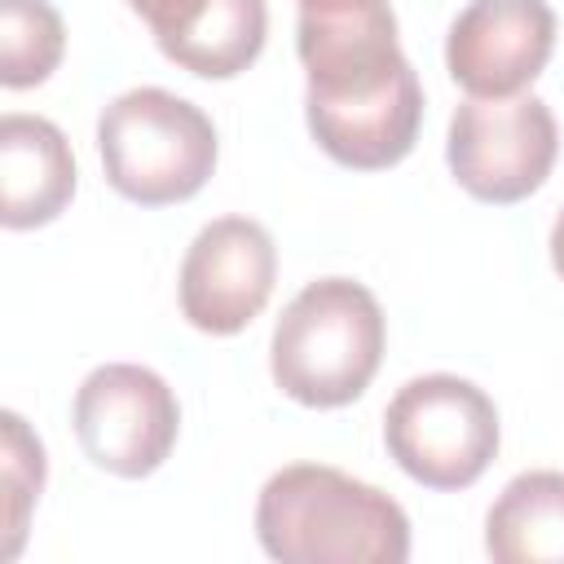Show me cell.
Instances as JSON below:
<instances>
[{"mask_svg": "<svg viewBox=\"0 0 564 564\" xmlns=\"http://www.w3.org/2000/svg\"><path fill=\"white\" fill-rule=\"evenodd\" d=\"M256 538L282 564H401L410 555L401 502L326 463H291L264 480Z\"/></svg>", "mask_w": 564, "mask_h": 564, "instance_id": "obj_1", "label": "cell"}, {"mask_svg": "<svg viewBox=\"0 0 564 564\" xmlns=\"http://www.w3.org/2000/svg\"><path fill=\"white\" fill-rule=\"evenodd\" d=\"M383 361V308L352 278L308 282L278 317L269 344L273 383L308 405L335 410L357 401Z\"/></svg>", "mask_w": 564, "mask_h": 564, "instance_id": "obj_2", "label": "cell"}, {"mask_svg": "<svg viewBox=\"0 0 564 564\" xmlns=\"http://www.w3.org/2000/svg\"><path fill=\"white\" fill-rule=\"evenodd\" d=\"M97 150L106 181L123 198L167 207L207 185L220 145L212 119L194 101L167 88H132L101 110Z\"/></svg>", "mask_w": 564, "mask_h": 564, "instance_id": "obj_3", "label": "cell"}, {"mask_svg": "<svg viewBox=\"0 0 564 564\" xmlns=\"http://www.w3.org/2000/svg\"><path fill=\"white\" fill-rule=\"evenodd\" d=\"M383 445L427 489H467L498 454V410L458 375H419L383 410Z\"/></svg>", "mask_w": 564, "mask_h": 564, "instance_id": "obj_4", "label": "cell"}, {"mask_svg": "<svg viewBox=\"0 0 564 564\" xmlns=\"http://www.w3.org/2000/svg\"><path fill=\"white\" fill-rule=\"evenodd\" d=\"M560 128L542 97H467L449 119L445 159L454 181L480 203H520L555 167Z\"/></svg>", "mask_w": 564, "mask_h": 564, "instance_id": "obj_5", "label": "cell"}, {"mask_svg": "<svg viewBox=\"0 0 564 564\" xmlns=\"http://www.w3.org/2000/svg\"><path fill=\"white\" fill-rule=\"evenodd\" d=\"M75 436L84 454L123 480H141L163 467L176 445L181 405L163 375L132 361L97 366L70 405Z\"/></svg>", "mask_w": 564, "mask_h": 564, "instance_id": "obj_6", "label": "cell"}, {"mask_svg": "<svg viewBox=\"0 0 564 564\" xmlns=\"http://www.w3.org/2000/svg\"><path fill=\"white\" fill-rule=\"evenodd\" d=\"M278 282V247L260 220L220 216L198 229L181 260V313L203 335H238L269 304Z\"/></svg>", "mask_w": 564, "mask_h": 564, "instance_id": "obj_7", "label": "cell"}, {"mask_svg": "<svg viewBox=\"0 0 564 564\" xmlns=\"http://www.w3.org/2000/svg\"><path fill=\"white\" fill-rule=\"evenodd\" d=\"M555 48L546 0H471L445 40V66L471 97L524 93Z\"/></svg>", "mask_w": 564, "mask_h": 564, "instance_id": "obj_8", "label": "cell"}, {"mask_svg": "<svg viewBox=\"0 0 564 564\" xmlns=\"http://www.w3.org/2000/svg\"><path fill=\"white\" fill-rule=\"evenodd\" d=\"M313 141L344 167L379 172L414 150L423 123V88L414 66L379 93L361 97H304Z\"/></svg>", "mask_w": 564, "mask_h": 564, "instance_id": "obj_9", "label": "cell"}, {"mask_svg": "<svg viewBox=\"0 0 564 564\" xmlns=\"http://www.w3.org/2000/svg\"><path fill=\"white\" fill-rule=\"evenodd\" d=\"M75 194V154L62 128L44 115L0 119V220L35 229L62 216Z\"/></svg>", "mask_w": 564, "mask_h": 564, "instance_id": "obj_10", "label": "cell"}, {"mask_svg": "<svg viewBox=\"0 0 564 564\" xmlns=\"http://www.w3.org/2000/svg\"><path fill=\"white\" fill-rule=\"evenodd\" d=\"M498 564H564V471H520L485 516Z\"/></svg>", "mask_w": 564, "mask_h": 564, "instance_id": "obj_11", "label": "cell"}, {"mask_svg": "<svg viewBox=\"0 0 564 564\" xmlns=\"http://www.w3.org/2000/svg\"><path fill=\"white\" fill-rule=\"evenodd\" d=\"M264 31H269L264 0H212L207 13L194 22V31L181 35L163 57L203 79H234L260 57Z\"/></svg>", "mask_w": 564, "mask_h": 564, "instance_id": "obj_12", "label": "cell"}, {"mask_svg": "<svg viewBox=\"0 0 564 564\" xmlns=\"http://www.w3.org/2000/svg\"><path fill=\"white\" fill-rule=\"evenodd\" d=\"M66 48L62 13L48 0H0V84L35 88L44 84Z\"/></svg>", "mask_w": 564, "mask_h": 564, "instance_id": "obj_13", "label": "cell"}, {"mask_svg": "<svg viewBox=\"0 0 564 564\" xmlns=\"http://www.w3.org/2000/svg\"><path fill=\"white\" fill-rule=\"evenodd\" d=\"M4 458H0V476H4V546L0 555L13 560L22 551L26 538V516L44 489V445L40 436H31V427L4 410Z\"/></svg>", "mask_w": 564, "mask_h": 564, "instance_id": "obj_14", "label": "cell"}, {"mask_svg": "<svg viewBox=\"0 0 564 564\" xmlns=\"http://www.w3.org/2000/svg\"><path fill=\"white\" fill-rule=\"evenodd\" d=\"M207 4L212 0H128V9L150 26V35H154V44L167 53L181 35H189L194 31V22L207 13Z\"/></svg>", "mask_w": 564, "mask_h": 564, "instance_id": "obj_15", "label": "cell"}, {"mask_svg": "<svg viewBox=\"0 0 564 564\" xmlns=\"http://www.w3.org/2000/svg\"><path fill=\"white\" fill-rule=\"evenodd\" d=\"M551 264H555V273L564 278V212H560L555 225H551Z\"/></svg>", "mask_w": 564, "mask_h": 564, "instance_id": "obj_16", "label": "cell"}, {"mask_svg": "<svg viewBox=\"0 0 564 564\" xmlns=\"http://www.w3.org/2000/svg\"><path fill=\"white\" fill-rule=\"evenodd\" d=\"M300 9H348V4H370V0H295Z\"/></svg>", "mask_w": 564, "mask_h": 564, "instance_id": "obj_17", "label": "cell"}]
</instances>
